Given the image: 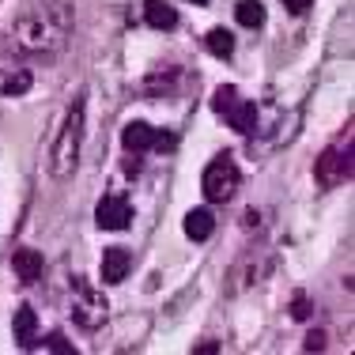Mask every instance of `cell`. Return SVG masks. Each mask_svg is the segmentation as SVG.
Wrapping results in <instances>:
<instances>
[{
	"label": "cell",
	"instance_id": "obj_14",
	"mask_svg": "<svg viewBox=\"0 0 355 355\" xmlns=\"http://www.w3.org/2000/svg\"><path fill=\"white\" fill-rule=\"evenodd\" d=\"M212 231H216V216L208 212V208H193V212L185 216V234H189L193 242L212 239Z\"/></svg>",
	"mask_w": 355,
	"mask_h": 355
},
{
	"label": "cell",
	"instance_id": "obj_13",
	"mask_svg": "<svg viewBox=\"0 0 355 355\" xmlns=\"http://www.w3.org/2000/svg\"><path fill=\"white\" fill-rule=\"evenodd\" d=\"M144 23L155 31H174L178 27V12L171 4H163V0H148L144 4Z\"/></svg>",
	"mask_w": 355,
	"mask_h": 355
},
{
	"label": "cell",
	"instance_id": "obj_1",
	"mask_svg": "<svg viewBox=\"0 0 355 355\" xmlns=\"http://www.w3.org/2000/svg\"><path fill=\"white\" fill-rule=\"evenodd\" d=\"M72 38V8L64 0H27L8 27V49L15 57L53 61Z\"/></svg>",
	"mask_w": 355,
	"mask_h": 355
},
{
	"label": "cell",
	"instance_id": "obj_16",
	"mask_svg": "<svg viewBox=\"0 0 355 355\" xmlns=\"http://www.w3.org/2000/svg\"><path fill=\"white\" fill-rule=\"evenodd\" d=\"M208 49H212L216 57H231L234 53V35L223 31V27H216L212 35H208Z\"/></svg>",
	"mask_w": 355,
	"mask_h": 355
},
{
	"label": "cell",
	"instance_id": "obj_3",
	"mask_svg": "<svg viewBox=\"0 0 355 355\" xmlns=\"http://www.w3.org/2000/svg\"><path fill=\"white\" fill-rule=\"evenodd\" d=\"M106 314H110V302L106 295L98 291L87 276H72V318L80 329H103L106 325Z\"/></svg>",
	"mask_w": 355,
	"mask_h": 355
},
{
	"label": "cell",
	"instance_id": "obj_12",
	"mask_svg": "<svg viewBox=\"0 0 355 355\" xmlns=\"http://www.w3.org/2000/svg\"><path fill=\"white\" fill-rule=\"evenodd\" d=\"M15 340H19V348H35L38 344V314L31 306L15 310Z\"/></svg>",
	"mask_w": 355,
	"mask_h": 355
},
{
	"label": "cell",
	"instance_id": "obj_18",
	"mask_svg": "<svg viewBox=\"0 0 355 355\" xmlns=\"http://www.w3.org/2000/svg\"><path fill=\"white\" fill-rule=\"evenodd\" d=\"M291 318H295V321H306V318H310V299H306V295H295Z\"/></svg>",
	"mask_w": 355,
	"mask_h": 355
},
{
	"label": "cell",
	"instance_id": "obj_21",
	"mask_svg": "<svg viewBox=\"0 0 355 355\" xmlns=\"http://www.w3.org/2000/svg\"><path fill=\"white\" fill-rule=\"evenodd\" d=\"M189 4H208V0H189Z\"/></svg>",
	"mask_w": 355,
	"mask_h": 355
},
{
	"label": "cell",
	"instance_id": "obj_20",
	"mask_svg": "<svg viewBox=\"0 0 355 355\" xmlns=\"http://www.w3.org/2000/svg\"><path fill=\"white\" fill-rule=\"evenodd\" d=\"M284 4H287V12H291V15H306L310 0H284Z\"/></svg>",
	"mask_w": 355,
	"mask_h": 355
},
{
	"label": "cell",
	"instance_id": "obj_15",
	"mask_svg": "<svg viewBox=\"0 0 355 355\" xmlns=\"http://www.w3.org/2000/svg\"><path fill=\"white\" fill-rule=\"evenodd\" d=\"M234 15H239V23H242V27L257 31L261 23H265V4H257V0H242V4L234 8Z\"/></svg>",
	"mask_w": 355,
	"mask_h": 355
},
{
	"label": "cell",
	"instance_id": "obj_2",
	"mask_svg": "<svg viewBox=\"0 0 355 355\" xmlns=\"http://www.w3.org/2000/svg\"><path fill=\"white\" fill-rule=\"evenodd\" d=\"M83 125H87V95H76L69 114H64V121H61V129L53 137V148H49V159H46L49 178L64 182V178L76 174L80 151H83Z\"/></svg>",
	"mask_w": 355,
	"mask_h": 355
},
{
	"label": "cell",
	"instance_id": "obj_6",
	"mask_svg": "<svg viewBox=\"0 0 355 355\" xmlns=\"http://www.w3.org/2000/svg\"><path fill=\"white\" fill-rule=\"evenodd\" d=\"M212 110L219 117L231 121V129H239L242 137H253L257 132V106L250 98L239 95V87H219L216 98H212Z\"/></svg>",
	"mask_w": 355,
	"mask_h": 355
},
{
	"label": "cell",
	"instance_id": "obj_17",
	"mask_svg": "<svg viewBox=\"0 0 355 355\" xmlns=\"http://www.w3.org/2000/svg\"><path fill=\"white\" fill-rule=\"evenodd\" d=\"M46 348H49V352H61V355H76V348L64 340L61 333H49V336H46Z\"/></svg>",
	"mask_w": 355,
	"mask_h": 355
},
{
	"label": "cell",
	"instance_id": "obj_7",
	"mask_svg": "<svg viewBox=\"0 0 355 355\" xmlns=\"http://www.w3.org/2000/svg\"><path fill=\"white\" fill-rule=\"evenodd\" d=\"M121 144H125V151H129V155H144V151L148 148H171V137H166V132H159V129H151L148 121H129L125 125V132H121Z\"/></svg>",
	"mask_w": 355,
	"mask_h": 355
},
{
	"label": "cell",
	"instance_id": "obj_19",
	"mask_svg": "<svg viewBox=\"0 0 355 355\" xmlns=\"http://www.w3.org/2000/svg\"><path fill=\"white\" fill-rule=\"evenodd\" d=\"M302 348H306V352H321V348H325V333H310Z\"/></svg>",
	"mask_w": 355,
	"mask_h": 355
},
{
	"label": "cell",
	"instance_id": "obj_8",
	"mask_svg": "<svg viewBox=\"0 0 355 355\" xmlns=\"http://www.w3.org/2000/svg\"><path fill=\"white\" fill-rule=\"evenodd\" d=\"M95 219H98L103 231H125V227L132 223L129 197H121V193H106V197L98 200V208H95Z\"/></svg>",
	"mask_w": 355,
	"mask_h": 355
},
{
	"label": "cell",
	"instance_id": "obj_4",
	"mask_svg": "<svg viewBox=\"0 0 355 355\" xmlns=\"http://www.w3.org/2000/svg\"><path fill=\"white\" fill-rule=\"evenodd\" d=\"M242 185V174L239 166H234L231 155H216L212 163L205 166V174H200V189H205V197L212 200V205H227V200L239 193Z\"/></svg>",
	"mask_w": 355,
	"mask_h": 355
},
{
	"label": "cell",
	"instance_id": "obj_5",
	"mask_svg": "<svg viewBox=\"0 0 355 355\" xmlns=\"http://www.w3.org/2000/svg\"><path fill=\"white\" fill-rule=\"evenodd\" d=\"M314 174H318V182L325 185V189H336V185H344L352 178V125H348V132H344L340 140L329 144V148L318 155Z\"/></svg>",
	"mask_w": 355,
	"mask_h": 355
},
{
	"label": "cell",
	"instance_id": "obj_10",
	"mask_svg": "<svg viewBox=\"0 0 355 355\" xmlns=\"http://www.w3.org/2000/svg\"><path fill=\"white\" fill-rule=\"evenodd\" d=\"M12 268H15V280H19V284H38L46 261H42L38 250H15L12 253Z\"/></svg>",
	"mask_w": 355,
	"mask_h": 355
},
{
	"label": "cell",
	"instance_id": "obj_11",
	"mask_svg": "<svg viewBox=\"0 0 355 355\" xmlns=\"http://www.w3.org/2000/svg\"><path fill=\"white\" fill-rule=\"evenodd\" d=\"M129 268H132V253L125 246H110L103 253V280L106 284H121L129 276Z\"/></svg>",
	"mask_w": 355,
	"mask_h": 355
},
{
	"label": "cell",
	"instance_id": "obj_9",
	"mask_svg": "<svg viewBox=\"0 0 355 355\" xmlns=\"http://www.w3.org/2000/svg\"><path fill=\"white\" fill-rule=\"evenodd\" d=\"M31 83H35L31 69H23L19 61H0V95H8V98L27 95Z\"/></svg>",
	"mask_w": 355,
	"mask_h": 355
}]
</instances>
